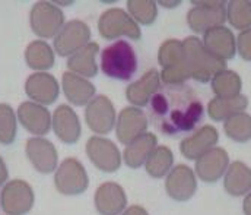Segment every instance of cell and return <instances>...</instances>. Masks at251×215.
<instances>
[{
	"label": "cell",
	"instance_id": "obj_14",
	"mask_svg": "<svg viewBox=\"0 0 251 215\" xmlns=\"http://www.w3.org/2000/svg\"><path fill=\"white\" fill-rule=\"evenodd\" d=\"M229 167V157L225 149L215 146L196 161V173L206 183L218 182Z\"/></svg>",
	"mask_w": 251,
	"mask_h": 215
},
{
	"label": "cell",
	"instance_id": "obj_23",
	"mask_svg": "<svg viewBox=\"0 0 251 215\" xmlns=\"http://www.w3.org/2000/svg\"><path fill=\"white\" fill-rule=\"evenodd\" d=\"M159 83H161V75L158 73V71L152 69L146 72L139 81H136L127 88L126 92L127 100L134 106L143 107L151 101L152 95L159 89Z\"/></svg>",
	"mask_w": 251,
	"mask_h": 215
},
{
	"label": "cell",
	"instance_id": "obj_16",
	"mask_svg": "<svg viewBox=\"0 0 251 215\" xmlns=\"http://www.w3.org/2000/svg\"><path fill=\"white\" fill-rule=\"evenodd\" d=\"M165 188L168 195L176 201H188L197 190V182L194 171L187 165L174 167L165 182Z\"/></svg>",
	"mask_w": 251,
	"mask_h": 215
},
{
	"label": "cell",
	"instance_id": "obj_39",
	"mask_svg": "<svg viewBox=\"0 0 251 215\" xmlns=\"http://www.w3.org/2000/svg\"><path fill=\"white\" fill-rule=\"evenodd\" d=\"M243 210H244V214L246 215H251V192L246 196V199H244Z\"/></svg>",
	"mask_w": 251,
	"mask_h": 215
},
{
	"label": "cell",
	"instance_id": "obj_4",
	"mask_svg": "<svg viewBox=\"0 0 251 215\" xmlns=\"http://www.w3.org/2000/svg\"><path fill=\"white\" fill-rule=\"evenodd\" d=\"M194 4L187 13L188 27L194 32L204 34L212 28L224 27L226 21L225 1H191Z\"/></svg>",
	"mask_w": 251,
	"mask_h": 215
},
{
	"label": "cell",
	"instance_id": "obj_33",
	"mask_svg": "<svg viewBox=\"0 0 251 215\" xmlns=\"http://www.w3.org/2000/svg\"><path fill=\"white\" fill-rule=\"evenodd\" d=\"M158 60H159V65L164 66V69L186 65L183 41H180V40H168V41H165L159 49Z\"/></svg>",
	"mask_w": 251,
	"mask_h": 215
},
{
	"label": "cell",
	"instance_id": "obj_37",
	"mask_svg": "<svg viewBox=\"0 0 251 215\" xmlns=\"http://www.w3.org/2000/svg\"><path fill=\"white\" fill-rule=\"evenodd\" d=\"M7 177H9V173H7L6 164H4L3 158L0 157V186H3L7 182Z\"/></svg>",
	"mask_w": 251,
	"mask_h": 215
},
{
	"label": "cell",
	"instance_id": "obj_3",
	"mask_svg": "<svg viewBox=\"0 0 251 215\" xmlns=\"http://www.w3.org/2000/svg\"><path fill=\"white\" fill-rule=\"evenodd\" d=\"M101 69L114 79L127 81L137 69V59L133 47L123 40L114 41L101 53Z\"/></svg>",
	"mask_w": 251,
	"mask_h": 215
},
{
	"label": "cell",
	"instance_id": "obj_1",
	"mask_svg": "<svg viewBox=\"0 0 251 215\" xmlns=\"http://www.w3.org/2000/svg\"><path fill=\"white\" fill-rule=\"evenodd\" d=\"M203 111L201 100L184 83L159 86L149 103L151 123L165 136L193 131L201 120Z\"/></svg>",
	"mask_w": 251,
	"mask_h": 215
},
{
	"label": "cell",
	"instance_id": "obj_22",
	"mask_svg": "<svg viewBox=\"0 0 251 215\" xmlns=\"http://www.w3.org/2000/svg\"><path fill=\"white\" fill-rule=\"evenodd\" d=\"M62 85L66 98L75 106L89 104L95 94V86L88 79L72 72H66L63 75Z\"/></svg>",
	"mask_w": 251,
	"mask_h": 215
},
{
	"label": "cell",
	"instance_id": "obj_26",
	"mask_svg": "<svg viewBox=\"0 0 251 215\" xmlns=\"http://www.w3.org/2000/svg\"><path fill=\"white\" fill-rule=\"evenodd\" d=\"M100 52V46L97 43H89L83 49H80L77 53L70 56L67 60V68L72 71V73L85 76V78H92L97 75L98 68L95 63V57Z\"/></svg>",
	"mask_w": 251,
	"mask_h": 215
},
{
	"label": "cell",
	"instance_id": "obj_32",
	"mask_svg": "<svg viewBox=\"0 0 251 215\" xmlns=\"http://www.w3.org/2000/svg\"><path fill=\"white\" fill-rule=\"evenodd\" d=\"M226 19L237 29L251 28V1L247 0H232L228 3Z\"/></svg>",
	"mask_w": 251,
	"mask_h": 215
},
{
	"label": "cell",
	"instance_id": "obj_15",
	"mask_svg": "<svg viewBox=\"0 0 251 215\" xmlns=\"http://www.w3.org/2000/svg\"><path fill=\"white\" fill-rule=\"evenodd\" d=\"M18 119L21 125L32 135H47L51 128L50 111L34 101H25L18 108Z\"/></svg>",
	"mask_w": 251,
	"mask_h": 215
},
{
	"label": "cell",
	"instance_id": "obj_19",
	"mask_svg": "<svg viewBox=\"0 0 251 215\" xmlns=\"http://www.w3.org/2000/svg\"><path fill=\"white\" fill-rule=\"evenodd\" d=\"M148 129L146 114L134 107H126L120 113L117 123V138L123 143H131Z\"/></svg>",
	"mask_w": 251,
	"mask_h": 215
},
{
	"label": "cell",
	"instance_id": "obj_10",
	"mask_svg": "<svg viewBox=\"0 0 251 215\" xmlns=\"http://www.w3.org/2000/svg\"><path fill=\"white\" fill-rule=\"evenodd\" d=\"M86 154L94 165L105 173L117 171L122 165L120 151L110 139L92 136L86 142Z\"/></svg>",
	"mask_w": 251,
	"mask_h": 215
},
{
	"label": "cell",
	"instance_id": "obj_28",
	"mask_svg": "<svg viewBox=\"0 0 251 215\" xmlns=\"http://www.w3.org/2000/svg\"><path fill=\"white\" fill-rule=\"evenodd\" d=\"M25 60L31 69L44 72L53 68L54 53H53V49L46 41L37 40L28 44L25 50Z\"/></svg>",
	"mask_w": 251,
	"mask_h": 215
},
{
	"label": "cell",
	"instance_id": "obj_29",
	"mask_svg": "<svg viewBox=\"0 0 251 215\" xmlns=\"http://www.w3.org/2000/svg\"><path fill=\"white\" fill-rule=\"evenodd\" d=\"M174 162L173 151L167 146H156L146 160V171L149 176L159 179L170 173Z\"/></svg>",
	"mask_w": 251,
	"mask_h": 215
},
{
	"label": "cell",
	"instance_id": "obj_17",
	"mask_svg": "<svg viewBox=\"0 0 251 215\" xmlns=\"http://www.w3.org/2000/svg\"><path fill=\"white\" fill-rule=\"evenodd\" d=\"M127 196L120 185L108 182L101 185L95 193V207L101 215H120L126 210Z\"/></svg>",
	"mask_w": 251,
	"mask_h": 215
},
{
	"label": "cell",
	"instance_id": "obj_12",
	"mask_svg": "<svg viewBox=\"0 0 251 215\" xmlns=\"http://www.w3.org/2000/svg\"><path fill=\"white\" fill-rule=\"evenodd\" d=\"M86 123L95 134L107 135L116 123V111L111 101L105 95H98L91 100L85 111Z\"/></svg>",
	"mask_w": 251,
	"mask_h": 215
},
{
	"label": "cell",
	"instance_id": "obj_35",
	"mask_svg": "<svg viewBox=\"0 0 251 215\" xmlns=\"http://www.w3.org/2000/svg\"><path fill=\"white\" fill-rule=\"evenodd\" d=\"M127 6L131 16L143 25H149L156 19L158 9L152 0H128Z\"/></svg>",
	"mask_w": 251,
	"mask_h": 215
},
{
	"label": "cell",
	"instance_id": "obj_18",
	"mask_svg": "<svg viewBox=\"0 0 251 215\" xmlns=\"http://www.w3.org/2000/svg\"><path fill=\"white\" fill-rule=\"evenodd\" d=\"M203 46L207 52L216 56L221 60H228L235 56L237 43L234 34L226 27H216L204 32L203 35Z\"/></svg>",
	"mask_w": 251,
	"mask_h": 215
},
{
	"label": "cell",
	"instance_id": "obj_30",
	"mask_svg": "<svg viewBox=\"0 0 251 215\" xmlns=\"http://www.w3.org/2000/svg\"><path fill=\"white\" fill-rule=\"evenodd\" d=\"M212 89L218 98H229L240 95L241 91V78L234 71H222L213 76Z\"/></svg>",
	"mask_w": 251,
	"mask_h": 215
},
{
	"label": "cell",
	"instance_id": "obj_31",
	"mask_svg": "<svg viewBox=\"0 0 251 215\" xmlns=\"http://www.w3.org/2000/svg\"><path fill=\"white\" fill-rule=\"evenodd\" d=\"M225 134L228 138L237 142H247L251 139V116L247 113H240L228 120L224 125Z\"/></svg>",
	"mask_w": 251,
	"mask_h": 215
},
{
	"label": "cell",
	"instance_id": "obj_11",
	"mask_svg": "<svg viewBox=\"0 0 251 215\" xmlns=\"http://www.w3.org/2000/svg\"><path fill=\"white\" fill-rule=\"evenodd\" d=\"M26 157L32 167L43 174H50L57 168L59 154L53 143L46 138H29L25 146Z\"/></svg>",
	"mask_w": 251,
	"mask_h": 215
},
{
	"label": "cell",
	"instance_id": "obj_5",
	"mask_svg": "<svg viewBox=\"0 0 251 215\" xmlns=\"http://www.w3.org/2000/svg\"><path fill=\"white\" fill-rule=\"evenodd\" d=\"M35 195L32 188L19 179L7 182L0 193V205L6 215H25L34 207Z\"/></svg>",
	"mask_w": 251,
	"mask_h": 215
},
{
	"label": "cell",
	"instance_id": "obj_21",
	"mask_svg": "<svg viewBox=\"0 0 251 215\" xmlns=\"http://www.w3.org/2000/svg\"><path fill=\"white\" fill-rule=\"evenodd\" d=\"M218 131L213 126H203L196 131L194 135L183 139L180 143V151L187 160H197L218 142Z\"/></svg>",
	"mask_w": 251,
	"mask_h": 215
},
{
	"label": "cell",
	"instance_id": "obj_40",
	"mask_svg": "<svg viewBox=\"0 0 251 215\" xmlns=\"http://www.w3.org/2000/svg\"><path fill=\"white\" fill-rule=\"evenodd\" d=\"M161 4H167V7H176L180 4V1H161Z\"/></svg>",
	"mask_w": 251,
	"mask_h": 215
},
{
	"label": "cell",
	"instance_id": "obj_24",
	"mask_svg": "<svg viewBox=\"0 0 251 215\" xmlns=\"http://www.w3.org/2000/svg\"><path fill=\"white\" fill-rule=\"evenodd\" d=\"M225 190L231 196H243L251 192V168L241 161L232 162L226 173L224 180Z\"/></svg>",
	"mask_w": 251,
	"mask_h": 215
},
{
	"label": "cell",
	"instance_id": "obj_36",
	"mask_svg": "<svg viewBox=\"0 0 251 215\" xmlns=\"http://www.w3.org/2000/svg\"><path fill=\"white\" fill-rule=\"evenodd\" d=\"M237 46H238L240 56L244 60L251 62V28L240 32V35L237 38Z\"/></svg>",
	"mask_w": 251,
	"mask_h": 215
},
{
	"label": "cell",
	"instance_id": "obj_7",
	"mask_svg": "<svg viewBox=\"0 0 251 215\" xmlns=\"http://www.w3.org/2000/svg\"><path fill=\"white\" fill-rule=\"evenodd\" d=\"M88 174L80 161L76 158H66L59 165L56 176H54V185L56 189L67 196L80 195L88 189Z\"/></svg>",
	"mask_w": 251,
	"mask_h": 215
},
{
	"label": "cell",
	"instance_id": "obj_27",
	"mask_svg": "<svg viewBox=\"0 0 251 215\" xmlns=\"http://www.w3.org/2000/svg\"><path fill=\"white\" fill-rule=\"evenodd\" d=\"M156 148V136L152 134H143L131 143H128L125 149L126 164L131 168L140 167L146 162L151 152Z\"/></svg>",
	"mask_w": 251,
	"mask_h": 215
},
{
	"label": "cell",
	"instance_id": "obj_34",
	"mask_svg": "<svg viewBox=\"0 0 251 215\" xmlns=\"http://www.w3.org/2000/svg\"><path fill=\"white\" fill-rule=\"evenodd\" d=\"M16 138V116L9 104H0V143L10 145Z\"/></svg>",
	"mask_w": 251,
	"mask_h": 215
},
{
	"label": "cell",
	"instance_id": "obj_20",
	"mask_svg": "<svg viewBox=\"0 0 251 215\" xmlns=\"http://www.w3.org/2000/svg\"><path fill=\"white\" fill-rule=\"evenodd\" d=\"M53 131L57 138L64 143H75L80 138V122L75 110L66 104H62L56 108L53 114Z\"/></svg>",
	"mask_w": 251,
	"mask_h": 215
},
{
	"label": "cell",
	"instance_id": "obj_6",
	"mask_svg": "<svg viewBox=\"0 0 251 215\" xmlns=\"http://www.w3.org/2000/svg\"><path fill=\"white\" fill-rule=\"evenodd\" d=\"M29 24L32 31L41 38H53L64 27L63 12L50 1H38L32 6L29 13Z\"/></svg>",
	"mask_w": 251,
	"mask_h": 215
},
{
	"label": "cell",
	"instance_id": "obj_8",
	"mask_svg": "<svg viewBox=\"0 0 251 215\" xmlns=\"http://www.w3.org/2000/svg\"><path fill=\"white\" fill-rule=\"evenodd\" d=\"M98 29L102 38L105 40H114L117 37L126 35L131 40L140 38V28L134 22L133 18H130L123 9H108L105 10L100 21H98Z\"/></svg>",
	"mask_w": 251,
	"mask_h": 215
},
{
	"label": "cell",
	"instance_id": "obj_25",
	"mask_svg": "<svg viewBox=\"0 0 251 215\" xmlns=\"http://www.w3.org/2000/svg\"><path fill=\"white\" fill-rule=\"evenodd\" d=\"M249 107V98L246 95H235L229 98H213L207 106V113L210 119L221 122L228 120L229 117L244 113V110Z\"/></svg>",
	"mask_w": 251,
	"mask_h": 215
},
{
	"label": "cell",
	"instance_id": "obj_2",
	"mask_svg": "<svg viewBox=\"0 0 251 215\" xmlns=\"http://www.w3.org/2000/svg\"><path fill=\"white\" fill-rule=\"evenodd\" d=\"M183 49L190 76L199 82L204 83L213 79V76L219 72L226 69V63L207 52L203 46V41L196 37H187L183 41Z\"/></svg>",
	"mask_w": 251,
	"mask_h": 215
},
{
	"label": "cell",
	"instance_id": "obj_38",
	"mask_svg": "<svg viewBox=\"0 0 251 215\" xmlns=\"http://www.w3.org/2000/svg\"><path fill=\"white\" fill-rule=\"evenodd\" d=\"M122 215H149L146 213V210L145 208H142V207H137V205H134V207H130V208H127L125 213Z\"/></svg>",
	"mask_w": 251,
	"mask_h": 215
},
{
	"label": "cell",
	"instance_id": "obj_9",
	"mask_svg": "<svg viewBox=\"0 0 251 215\" xmlns=\"http://www.w3.org/2000/svg\"><path fill=\"white\" fill-rule=\"evenodd\" d=\"M91 29L82 21L67 22L54 38V50L59 56H73L86 44H89Z\"/></svg>",
	"mask_w": 251,
	"mask_h": 215
},
{
	"label": "cell",
	"instance_id": "obj_13",
	"mask_svg": "<svg viewBox=\"0 0 251 215\" xmlns=\"http://www.w3.org/2000/svg\"><path fill=\"white\" fill-rule=\"evenodd\" d=\"M59 82L57 79L46 72H37L28 76L25 82V92L26 95L41 106L53 104L59 97Z\"/></svg>",
	"mask_w": 251,
	"mask_h": 215
}]
</instances>
